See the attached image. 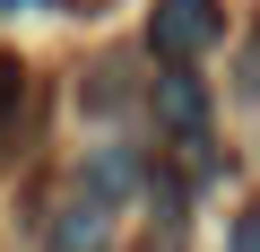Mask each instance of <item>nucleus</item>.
I'll return each instance as SVG.
<instances>
[{"instance_id": "f257e3e1", "label": "nucleus", "mask_w": 260, "mask_h": 252, "mask_svg": "<svg viewBox=\"0 0 260 252\" xmlns=\"http://www.w3.org/2000/svg\"><path fill=\"white\" fill-rule=\"evenodd\" d=\"M225 44V0H156L148 9V52L156 61H208Z\"/></svg>"}, {"instance_id": "f03ea898", "label": "nucleus", "mask_w": 260, "mask_h": 252, "mask_svg": "<svg viewBox=\"0 0 260 252\" xmlns=\"http://www.w3.org/2000/svg\"><path fill=\"white\" fill-rule=\"evenodd\" d=\"M156 122H165L182 148H208V87L191 78V61H165V78H156Z\"/></svg>"}, {"instance_id": "7ed1b4c3", "label": "nucleus", "mask_w": 260, "mask_h": 252, "mask_svg": "<svg viewBox=\"0 0 260 252\" xmlns=\"http://www.w3.org/2000/svg\"><path fill=\"white\" fill-rule=\"evenodd\" d=\"M104 209H113V200H104L95 183L61 191V209H52V226H44V235H52V252H104V235H113V226H104Z\"/></svg>"}, {"instance_id": "20e7f679", "label": "nucleus", "mask_w": 260, "mask_h": 252, "mask_svg": "<svg viewBox=\"0 0 260 252\" xmlns=\"http://www.w3.org/2000/svg\"><path fill=\"white\" fill-rule=\"evenodd\" d=\"M87 183H95L104 200H130V191H139V157H121V148H104V157L87 165Z\"/></svg>"}, {"instance_id": "39448f33", "label": "nucleus", "mask_w": 260, "mask_h": 252, "mask_svg": "<svg viewBox=\"0 0 260 252\" xmlns=\"http://www.w3.org/2000/svg\"><path fill=\"white\" fill-rule=\"evenodd\" d=\"M18 104H26V70L0 61V139H18Z\"/></svg>"}, {"instance_id": "423d86ee", "label": "nucleus", "mask_w": 260, "mask_h": 252, "mask_svg": "<svg viewBox=\"0 0 260 252\" xmlns=\"http://www.w3.org/2000/svg\"><path fill=\"white\" fill-rule=\"evenodd\" d=\"M225 252H260V209H243V217H234V235H225Z\"/></svg>"}]
</instances>
